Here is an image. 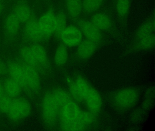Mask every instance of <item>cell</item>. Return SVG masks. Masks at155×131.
Segmentation results:
<instances>
[{"label":"cell","mask_w":155,"mask_h":131,"mask_svg":"<svg viewBox=\"0 0 155 131\" xmlns=\"http://www.w3.org/2000/svg\"><path fill=\"white\" fill-rule=\"evenodd\" d=\"M23 38L27 42L37 43L49 39L42 32L38 19L34 12L30 19L25 23L23 32Z\"/></svg>","instance_id":"1"},{"label":"cell","mask_w":155,"mask_h":131,"mask_svg":"<svg viewBox=\"0 0 155 131\" xmlns=\"http://www.w3.org/2000/svg\"><path fill=\"white\" fill-rule=\"evenodd\" d=\"M42 117L46 124L52 126L55 123L59 112V107L55 102L51 92L47 94L42 103Z\"/></svg>","instance_id":"2"},{"label":"cell","mask_w":155,"mask_h":131,"mask_svg":"<svg viewBox=\"0 0 155 131\" xmlns=\"http://www.w3.org/2000/svg\"><path fill=\"white\" fill-rule=\"evenodd\" d=\"M31 109L30 103L28 100L23 98L17 97L13 99L8 114L11 120L16 122L28 116Z\"/></svg>","instance_id":"3"},{"label":"cell","mask_w":155,"mask_h":131,"mask_svg":"<svg viewBox=\"0 0 155 131\" xmlns=\"http://www.w3.org/2000/svg\"><path fill=\"white\" fill-rule=\"evenodd\" d=\"M138 97L137 90L131 88H125L116 94L114 96V102L120 109H128L136 103Z\"/></svg>","instance_id":"4"},{"label":"cell","mask_w":155,"mask_h":131,"mask_svg":"<svg viewBox=\"0 0 155 131\" xmlns=\"http://www.w3.org/2000/svg\"><path fill=\"white\" fill-rule=\"evenodd\" d=\"M71 97L78 101L85 100L91 87L88 82L83 77H78L75 81L68 79Z\"/></svg>","instance_id":"5"},{"label":"cell","mask_w":155,"mask_h":131,"mask_svg":"<svg viewBox=\"0 0 155 131\" xmlns=\"http://www.w3.org/2000/svg\"><path fill=\"white\" fill-rule=\"evenodd\" d=\"M83 35L78 26L70 25L61 32L59 38L66 46H78L82 41Z\"/></svg>","instance_id":"6"},{"label":"cell","mask_w":155,"mask_h":131,"mask_svg":"<svg viewBox=\"0 0 155 131\" xmlns=\"http://www.w3.org/2000/svg\"><path fill=\"white\" fill-rule=\"evenodd\" d=\"M56 14L53 7L49 8L38 19L42 32L48 38L54 34L55 29Z\"/></svg>","instance_id":"7"},{"label":"cell","mask_w":155,"mask_h":131,"mask_svg":"<svg viewBox=\"0 0 155 131\" xmlns=\"http://www.w3.org/2000/svg\"><path fill=\"white\" fill-rule=\"evenodd\" d=\"M77 23L78 27L87 39L97 44L101 42L102 38L101 31L98 29L91 21L80 19L77 20Z\"/></svg>","instance_id":"8"},{"label":"cell","mask_w":155,"mask_h":131,"mask_svg":"<svg viewBox=\"0 0 155 131\" xmlns=\"http://www.w3.org/2000/svg\"><path fill=\"white\" fill-rule=\"evenodd\" d=\"M29 46L38 64L37 70L45 72L49 66L48 59L46 49L41 45L36 43Z\"/></svg>","instance_id":"9"},{"label":"cell","mask_w":155,"mask_h":131,"mask_svg":"<svg viewBox=\"0 0 155 131\" xmlns=\"http://www.w3.org/2000/svg\"><path fill=\"white\" fill-rule=\"evenodd\" d=\"M25 74L27 87L34 92H38L41 88V80L38 72L37 69L22 64Z\"/></svg>","instance_id":"10"},{"label":"cell","mask_w":155,"mask_h":131,"mask_svg":"<svg viewBox=\"0 0 155 131\" xmlns=\"http://www.w3.org/2000/svg\"><path fill=\"white\" fill-rule=\"evenodd\" d=\"M21 22L12 12L7 15L4 22V29L8 39L13 40L18 35Z\"/></svg>","instance_id":"11"},{"label":"cell","mask_w":155,"mask_h":131,"mask_svg":"<svg viewBox=\"0 0 155 131\" xmlns=\"http://www.w3.org/2000/svg\"><path fill=\"white\" fill-rule=\"evenodd\" d=\"M78 105L71 101L61 108L60 117L62 123L76 121L80 112Z\"/></svg>","instance_id":"12"},{"label":"cell","mask_w":155,"mask_h":131,"mask_svg":"<svg viewBox=\"0 0 155 131\" xmlns=\"http://www.w3.org/2000/svg\"><path fill=\"white\" fill-rule=\"evenodd\" d=\"M12 12L21 23L24 24L30 19L33 12L25 0H18Z\"/></svg>","instance_id":"13"},{"label":"cell","mask_w":155,"mask_h":131,"mask_svg":"<svg viewBox=\"0 0 155 131\" xmlns=\"http://www.w3.org/2000/svg\"><path fill=\"white\" fill-rule=\"evenodd\" d=\"M84 100L89 111L95 114L99 112L102 105V100L100 95L96 89L91 87Z\"/></svg>","instance_id":"14"},{"label":"cell","mask_w":155,"mask_h":131,"mask_svg":"<svg viewBox=\"0 0 155 131\" xmlns=\"http://www.w3.org/2000/svg\"><path fill=\"white\" fill-rule=\"evenodd\" d=\"M8 71L11 78L18 83L21 87H27L23 65L17 62H11L8 65Z\"/></svg>","instance_id":"15"},{"label":"cell","mask_w":155,"mask_h":131,"mask_svg":"<svg viewBox=\"0 0 155 131\" xmlns=\"http://www.w3.org/2000/svg\"><path fill=\"white\" fill-rule=\"evenodd\" d=\"M97 43L86 39L82 41L78 45L77 53L80 58L83 60L90 58L96 51Z\"/></svg>","instance_id":"16"},{"label":"cell","mask_w":155,"mask_h":131,"mask_svg":"<svg viewBox=\"0 0 155 131\" xmlns=\"http://www.w3.org/2000/svg\"><path fill=\"white\" fill-rule=\"evenodd\" d=\"M91 22L100 31H107L112 26L111 19L104 13H97L93 15Z\"/></svg>","instance_id":"17"},{"label":"cell","mask_w":155,"mask_h":131,"mask_svg":"<svg viewBox=\"0 0 155 131\" xmlns=\"http://www.w3.org/2000/svg\"><path fill=\"white\" fill-rule=\"evenodd\" d=\"M154 31L155 18L151 16L144 22L139 27L135 35V39L137 40L154 34Z\"/></svg>","instance_id":"18"},{"label":"cell","mask_w":155,"mask_h":131,"mask_svg":"<svg viewBox=\"0 0 155 131\" xmlns=\"http://www.w3.org/2000/svg\"><path fill=\"white\" fill-rule=\"evenodd\" d=\"M3 86L4 94L12 99L17 98L20 94L21 86L12 78L7 79Z\"/></svg>","instance_id":"19"},{"label":"cell","mask_w":155,"mask_h":131,"mask_svg":"<svg viewBox=\"0 0 155 131\" xmlns=\"http://www.w3.org/2000/svg\"><path fill=\"white\" fill-rule=\"evenodd\" d=\"M82 0H65L68 12L73 19H77L82 12Z\"/></svg>","instance_id":"20"},{"label":"cell","mask_w":155,"mask_h":131,"mask_svg":"<svg viewBox=\"0 0 155 131\" xmlns=\"http://www.w3.org/2000/svg\"><path fill=\"white\" fill-rule=\"evenodd\" d=\"M155 37L154 34L136 40L134 46L138 50H150L154 47Z\"/></svg>","instance_id":"21"},{"label":"cell","mask_w":155,"mask_h":131,"mask_svg":"<svg viewBox=\"0 0 155 131\" xmlns=\"http://www.w3.org/2000/svg\"><path fill=\"white\" fill-rule=\"evenodd\" d=\"M19 53L24 64L32 66L37 70L38 64L29 45H24L21 47L20 49Z\"/></svg>","instance_id":"22"},{"label":"cell","mask_w":155,"mask_h":131,"mask_svg":"<svg viewBox=\"0 0 155 131\" xmlns=\"http://www.w3.org/2000/svg\"><path fill=\"white\" fill-rule=\"evenodd\" d=\"M51 94L60 108L71 101V96L63 89H56L51 92Z\"/></svg>","instance_id":"23"},{"label":"cell","mask_w":155,"mask_h":131,"mask_svg":"<svg viewBox=\"0 0 155 131\" xmlns=\"http://www.w3.org/2000/svg\"><path fill=\"white\" fill-rule=\"evenodd\" d=\"M115 4L118 16L121 20H125L129 12L130 0H116Z\"/></svg>","instance_id":"24"},{"label":"cell","mask_w":155,"mask_h":131,"mask_svg":"<svg viewBox=\"0 0 155 131\" xmlns=\"http://www.w3.org/2000/svg\"><path fill=\"white\" fill-rule=\"evenodd\" d=\"M67 17L65 13L63 11H60L56 16L55 29L54 34L59 38L61 32L67 27Z\"/></svg>","instance_id":"25"},{"label":"cell","mask_w":155,"mask_h":131,"mask_svg":"<svg viewBox=\"0 0 155 131\" xmlns=\"http://www.w3.org/2000/svg\"><path fill=\"white\" fill-rule=\"evenodd\" d=\"M104 0H82V11L86 14H91L97 11Z\"/></svg>","instance_id":"26"},{"label":"cell","mask_w":155,"mask_h":131,"mask_svg":"<svg viewBox=\"0 0 155 131\" xmlns=\"http://www.w3.org/2000/svg\"><path fill=\"white\" fill-rule=\"evenodd\" d=\"M68 49L64 44L60 45L58 46L54 55V61L57 65L60 66L65 64L68 60Z\"/></svg>","instance_id":"27"},{"label":"cell","mask_w":155,"mask_h":131,"mask_svg":"<svg viewBox=\"0 0 155 131\" xmlns=\"http://www.w3.org/2000/svg\"><path fill=\"white\" fill-rule=\"evenodd\" d=\"M95 120V114L90 111L87 112L81 110L78 117L76 121L87 126L94 123Z\"/></svg>","instance_id":"28"},{"label":"cell","mask_w":155,"mask_h":131,"mask_svg":"<svg viewBox=\"0 0 155 131\" xmlns=\"http://www.w3.org/2000/svg\"><path fill=\"white\" fill-rule=\"evenodd\" d=\"M86 126L78 121L62 123L61 129L63 131H81L84 130Z\"/></svg>","instance_id":"29"},{"label":"cell","mask_w":155,"mask_h":131,"mask_svg":"<svg viewBox=\"0 0 155 131\" xmlns=\"http://www.w3.org/2000/svg\"><path fill=\"white\" fill-rule=\"evenodd\" d=\"M13 99L4 94L0 98V111L4 113H8L12 104Z\"/></svg>","instance_id":"30"},{"label":"cell","mask_w":155,"mask_h":131,"mask_svg":"<svg viewBox=\"0 0 155 131\" xmlns=\"http://www.w3.org/2000/svg\"><path fill=\"white\" fill-rule=\"evenodd\" d=\"M4 95V89H3V86L2 85V83L0 82V98H1Z\"/></svg>","instance_id":"31"},{"label":"cell","mask_w":155,"mask_h":131,"mask_svg":"<svg viewBox=\"0 0 155 131\" xmlns=\"http://www.w3.org/2000/svg\"><path fill=\"white\" fill-rule=\"evenodd\" d=\"M5 5L3 3H0V14L3 12V10L5 9Z\"/></svg>","instance_id":"32"},{"label":"cell","mask_w":155,"mask_h":131,"mask_svg":"<svg viewBox=\"0 0 155 131\" xmlns=\"http://www.w3.org/2000/svg\"><path fill=\"white\" fill-rule=\"evenodd\" d=\"M2 70V65L1 63L0 62V73L1 72Z\"/></svg>","instance_id":"33"},{"label":"cell","mask_w":155,"mask_h":131,"mask_svg":"<svg viewBox=\"0 0 155 131\" xmlns=\"http://www.w3.org/2000/svg\"><path fill=\"white\" fill-rule=\"evenodd\" d=\"M6 0H0V3H3Z\"/></svg>","instance_id":"34"}]
</instances>
